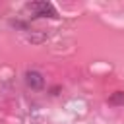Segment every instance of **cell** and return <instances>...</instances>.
<instances>
[{
	"instance_id": "cell-1",
	"label": "cell",
	"mask_w": 124,
	"mask_h": 124,
	"mask_svg": "<svg viewBox=\"0 0 124 124\" xmlns=\"http://www.w3.org/2000/svg\"><path fill=\"white\" fill-rule=\"evenodd\" d=\"M27 10L33 12L35 17H58V12L50 2H31L27 4Z\"/></svg>"
},
{
	"instance_id": "cell-3",
	"label": "cell",
	"mask_w": 124,
	"mask_h": 124,
	"mask_svg": "<svg viewBox=\"0 0 124 124\" xmlns=\"http://www.w3.org/2000/svg\"><path fill=\"white\" fill-rule=\"evenodd\" d=\"M110 103H112V105H120V103H124V91H116V93L110 97Z\"/></svg>"
},
{
	"instance_id": "cell-2",
	"label": "cell",
	"mask_w": 124,
	"mask_h": 124,
	"mask_svg": "<svg viewBox=\"0 0 124 124\" xmlns=\"http://www.w3.org/2000/svg\"><path fill=\"white\" fill-rule=\"evenodd\" d=\"M25 83H27V87H31V89H41V87L45 85V78H43V74L37 72V70H27V72H25Z\"/></svg>"
}]
</instances>
